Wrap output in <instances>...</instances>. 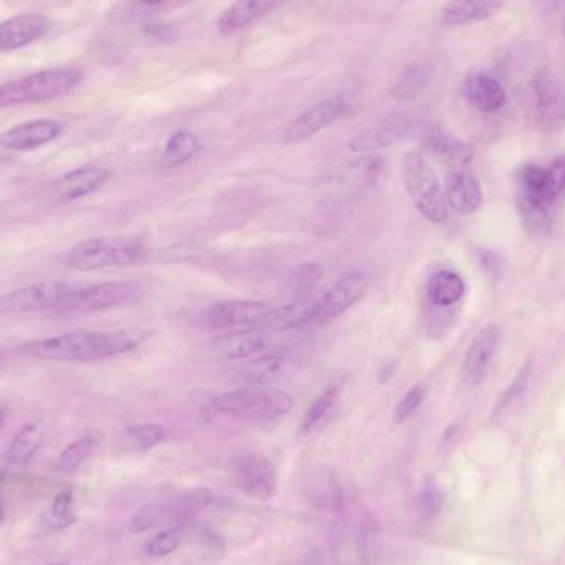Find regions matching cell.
I'll list each match as a JSON object with an SVG mask.
<instances>
[{
  "mask_svg": "<svg viewBox=\"0 0 565 565\" xmlns=\"http://www.w3.org/2000/svg\"><path fill=\"white\" fill-rule=\"evenodd\" d=\"M141 338L129 330H76L47 338L30 340L19 346V354L40 360L60 362H94L131 352Z\"/></svg>",
  "mask_w": 565,
  "mask_h": 565,
  "instance_id": "cell-1",
  "label": "cell"
},
{
  "mask_svg": "<svg viewBox=\"0 0 565 565\" xmlns=\"http://www.w3.org/2000/svg\"><path fill=\"white\" fill-rule=\"evenodd\" d=\"M148 254V244L138 236H98L73 246L66 254L65 263L78 272H96L141 263Z\"/></svg>",
  "mask_w": 565,
  "mask_h": 565,
  "instance_id": "cell-2",
  "label": "cell"
},
{
  "mask_svg": "<svg viewBox=\"0 0 565 565\" xmlns=\"http://www.w3.org/2000/svg\"><path fill=\"white\" fill-rule=\"evenodd\" d=\"M218 414L246 418L252 422H273L292 408V397L282 388L245 386L214 397Z\"/></svg>",
  "mask_w": 565,
  "mask_h": 565,
  "instance_id": "cell-3",
  "label": "cell"
},
{
  "mask_svg": "<svg viewBox=\"0 0 565 565\" xmlns=\"http://www.w3.org/2000/svg\"><path fill=\"white\" fill-rule=\"evenodd\" d=\"M81 81V72L72 66L50 68L0 85V108L45 103L72 91Z\"/></svg>",
  "mask_w": 565,
  "mask_h": 565,
  "instance_id": "cell-4",
  "label": "cell"
},
{
  "mask_svg": "<svg viewBox=\"0 0 565 565\" xmlns=\"http://www.w3.org/2000/svg\"><path fill=\"white\" fill-rule=\"evenodd\" d=\"M402 180L417 210L434 224H445L448 204L432 164L420 152H408L402 160Z\"/></svg>",
  "mask_w": 565,
  "mask_h": 565,
  "instance_id": "cell-5",
  "label": "cell"
},
{
  "mask_svg": "<svg viewBox=\"0 0 565 565\" xmlns=\"http://www.w3.org/2000/svg\"><path fill=\"white\" fill-rule=\"evenodd\" d=\"M276 308L262 302H224L210 306L204 324L215 330L273 328Z\"/></svg>",
  "mask_w": 565,
  "mask_h": 565,
  "instance_id": "cell-6",
  "label": "cell"
},
{
  "mask_svg": "<svg viewBox=\"0 0 565 565\" xmlns=\"http://www.w3.org/2000/svg\"><path fill=\"white\" fill-rule=\"evenodd\" d=\"M139 288L132 282H108L73 286L60 306V311L94 312L134 302Z\"/></svg>",
  "mask_w": 565,
  "mask_h": 565,
  "instance_id": "cell-7",
  "label": "cell"
},
{
  "mask_svg": "<svg viewBox=\"0 0 565 565\" xmlns=\"http://www.w3.org/2000/svg\"><path fill=\"white\" fill-rule=\"evenodd\" d=\"M369 282L370 278L364 270H352L344 274L321 298L310 302L311 322H326L349 311L364 298Z\"/></svg>",
  "mask_w": 565,
  "mask_h": 565,
  "instance_id": "cell-8",
  "label": "cell"
},
{
  "mask_svg": "<svg viewBox=\"0 0 565 565\" xmlns=\"http://www.w3.org/2000/svg\"><path fill=\"white\" fill-rule=\"evenodd\" d=\"M73 284L66 282H43L30 284L15 292L0 296L2 314L24 312L60 311V306L72 292Z\"/></svg>",
  "mask_w": 565,
  "mask_h": 565,
  "instance_id": "cell-9",
  "label": "cell"
},
{
  "mask_svg": "<svg viewBox=\"0 0 565 565\" xmlns=\"http://www.w3.org/2000/svg\"><path fill=\"white\" fill-rule=\"evenodd\" d=\"M230 473L236 486L256 500H270L276 491V470L262 455L248 453L236 458L230 466Z\"/></svg>",
  "mask_w": 565,
  "mask_h": 565,
  "instance_id": "cell-10",
  "label": "cell"
},
{
  "mask_svg": "<svg viewBox=\"0 0 565 565\" xmlns=\"http://www.w3.org/2000/svg\"><path fill=\"white\" fill-rule=\"evenodd\" d=\"M350 110V103L342 96H334L322 103L312 106L306 113L298 116L282 136V141L298 144L312 138L314 134L330 128V124L340 121Z\"/></svg>",
  "mask_w": 565,
  "mask_h": 565,
  "instance_id": "cell-11",
  "label": "cell"
},
{
  "mask_svg": "<svg viewBox=\"0 0 565 565\" xmlns=\"http://www.w3.org/2000/svg\"><path fill=\"white\" fill-rule=\"evenodd\" d=\"M501 330L496 324L483 326L471 340L463 360L462 378L466 387L480 386L490 372L491 364L498 352Z\"/></svg>",
  "mask_w": 565,
  "mask_h": 565,
  "instance_id": "cell-12",
  "label": "cell"
},
{
  "mask_svg": "<svg viewBox=\"0 0 565 565\" xmlns=\"http://www.w3.org/2000/svg\"><path fill=\"white\" fill-rule=\"evenodd\" d=\"M272 344V336L263 330H235L212 338L207 350L222 360H248L256 358Z\"/></svg>",
  "mask_w": 565,
  "mask_h": 565,
  "instance_id": "cell-13",
  "label": "cell"
},
{
  "mask_svg": "<svg viewBox=\"0 0 565 565\" xmlns=\"http://www.w3.org/2000/svg\"><path fill=\"white\" fill-rule=\"evenodd\" d=\"M63 132V126L53 120H32L17 124L0 134V148L9 151H34L55 141Z\"/></svg>",
  "mask_w": 565,
  "mask_h": 565,
  "instance_id": "cell-14",
  "label": "cell"
},
{
  "mask_svg": "<svg viewBox=\"0 0 565 565\" xmlns=\"http://www.w3.org/2000/svg\"><path fill=\"white\" fill-rule=\"evenodd\" d=\"M110 177V172L103 168L85 166L80 169L70 170L58 179L52 182L48 194L55 202H72L78 198L86 197L96 192Z\"/></svg>",
  "mask_w": 565,
  "mask_h": 565,
  "instance_id": "cell-15",
  "label": "cell"
},
{
  "mask_svg": "<svg viewBox=\"0 0 565 565\" xmlns=\"http://www.w3.org/2000/svg\"><path fill=\"white\" fill-rule=\"evenodd\" d=\"M531 93L536 113L544 121L565 118V91L549 68H537L531 76Z\"/></svg>",
  "mask_w": 565,
  "mask_h": 565,
  "instance_id": "cell-16",
  "label": "cell"
},
{
  "mask_svg": "<svg viewBox=\"0 0 565 565\" xmlns=\"http://www.w3.org/2000/svg\"><path fill=\"white\" fill-rule=\"evenodd\" d=\"M292 370V364L290 359L276 354H266L244 360L234 370V380L244 386L270 387L274 382H280L284 377L290 376Z\"/></svg>",
  "mask_w": 565,
  "mask_h": 565,
  "instance_id": "cell-17",
  "label": "cell"
},
{
  "mask_svg": "<svg viewBox=\"0 0 565 565\" xmlns=\"http://www.w3.org/2000/svg\"><path fill=\"white\" fill-rule=\"evenodd\" d=\"M412 123L406 116H388L382 120L380 123L374 124L366 131L358 134L350 144V151L370 152L384 149L388 146H394L396 142L402 141L407 134L410 132Z\"/></svg>",
  "mask_w": 565,
  "mask_h": 565,
  "instance_id": "cell-18",
  "label": "cell"
},
{
  "mask_svg": "<svg viewBox=\"0 0 565 565\" xmlns=\"http://www.w3.org/2000/svg\"><path fill=\"white\" fill-rule=\"evenodd\" d=\"M48 22L40 14H20L0 24V52H14L47 34Z\"/></svg>",
  "mask_w": 565,
  "mask_h": 565,
  "instance_id": "cell-19",
  "label": "cell"
},
{
  "mask_svg": "<svg viewBox=\"0 0 565 565\" xmlns=\"http://www.w3.org/2000/svg\"><path fill=\"white\" fill-rule=\"evenodd\" d=\"M446 204L462 215L474 214L483 202L478 179L468 169H455L446 177Z\"/></svg>",
  "mask_w": 565,
  "mask_h": 565,
  "instance_id": "cell-20",
  "label": "cell"
},
{
  "mask_svg": "<svg viewBox=\"0 0 565 565\" xmlns=\"http://www.w3.org/2000/svg\"><path fill=\"white\" fill-rule=\"evenodd\" d=\"M466 101L483 113H494L506 103V91L500 81L486 73H473L463 83Z\"/></svg>",
  "mask_w": 565,
  "mask_h": 565,
  "instance_id": "cell-21",
  "label": "cell"
},
{
  "mask_svg": "<svg viewBox=\"0 0 565 565\" xmlns=\"http://www.w3.org/2000/svg\"><path fill=\"white\" fill-rule=\"evenodd\" d=\"M516 206H518L521 222L529 235L537 236V238L549 235L552 228V218H551L552 204H549L542 196L519 190Z\"/></svg>",
  "mask_w": 565,
  "mask_h": 565,
  "instance_id": "cell-22",
  "label": "cell"
},
{
  "mask_svg": "<svg viewBox=\"0 0 565 565\" xmlns=\"http://www.w3.org/2000/svg\"><path fill=\"white\" fill-rule=\"evenodd\" d=\"M282 0H235L218 19V30L230 35L236 30L250 25L254 20L273 10Z\"/></svg>",
  "mask_w": 565,
  "mask_h": 565,
  "instance_id": "cell-23",
  "label": "cell"
},
{
  "mask_svg": "<svg viewBox=\"0 0 565 565\" xmlns=\"http://www.w3.org/2000/svg\"><path fill=\"white\" fill-rule=\"evenodd\" d=\"M503 4L504 0H450L443 9V22L448 25H468L490 19Z\"/></svg>",
  "mask_w": 565,
  "mask_h": 565,
  "instance_id": "cell-24",
  "label": "cell"
},
{
  "mask_svg": "<svg viewBox=\"0 0 565 565\" xmlns=\"http://www.w3.org/2000/svg\"><path fill=\"white\" fill-rule=\"evenodd\" d=\"M462 276L452 270H440L426 282V296L434 306L450 308L460 302L464 294Z\"/></svg>",
  "mask_w": 565,
  "mask_h": 565,
  "instance_id": "cell-25",
  "label": "cell"
},
{
  "mask_svg": "<svg viewBox=\"0 0 565 565\" xmlns=\"http://www.w3.org/2000/svg\"><path fill=\"white\" fill-rule=\"evenodd\" d=\"M426 149L436 158L445 160L452 170L466 169V166L474 159V148L466 142L456 141L446 136H434L426 142Z\"/></svg>",
  "mask_w": 565,
  "mask_h": 565,
  "instance_id": "cell-26",
  "label": "cell"
},
{
  "mask_svg": "<svg viewBox=\"0 0 565 565\" xmlns=\"http://www.w3.org/2000/svg\"><path fill=\"white\" fill-rule=\"evenodd\" d=\"M166 438H168V430L160 425H134L124 430L120 443L124 452L142 453L158 446Z\"/></svg>",
  "mask_w": 565,
  "mask_h": 565,
  "instance_id": "cell-27",
  "label": "cell"
},
{
  "mask_svg": "<svg viewBox=\"0 0 565 565\" xmlns=\"http://www.w3.org/2000/svg\"><path fill=\"white\" fill-rule=\"evenodd\" d=\"M200 142L194 132L182 131L174 132L169 138V141L164 148L162 154V164L168 168H177L186 164L197 154Z\"/></svg>",
  "mask_w": 565,
  "mask_h": 565,
  "instance_id": "cell-28",
  "label": "cell"
},
{
  "mask_svg": "<svg viewBox=\"0 0 565 565\" xmlns=\"http://www.w3.org/2000/svg\"><path fill=\"white\" fill-rule=\"evenodd\" d=\"M43 425L29 424L25 425L15 438L10 443L9 458L10 462L17 464H25L32 460V456L37 453L42 440H43Z\"/></svg>",
  "mask_w": 565,
  "mask_h": 565,
  "instance_id": "cell-29",
  "label": "cell"
},
{
  "mask_svg": "<svg viewBox=\"0 0 565 565\" xmlns=\"http://www.w3.org/2000/svg\"><path fill=\"white\" fill-rule=\"evenodd\" d=\"M434 76L432 66L412 65L407 68L402 76L398 78L397 85L394 86L392 94L398 100H414L415 96L422 93L425 86L430 83Z\"/></svg>",
  "mask_w": 565,
  "mask_h": 565,
  "instance_id": "cell-30",
  "label": "cell"
},
{
  "mask_svg": "<svg viewBox=\"0 0 565 565\" xmlns=\"http://www.w3.org/2000/svg\"><path fill=\"white\" fill-rule=\"evenodd\" d=\"M338 397H340V388L330 386L324 388L320 396L312 400L311 406L308 407L302 415V428L304 434H310L326 418V415L330 414L332 407L336 406Z\"/></svg>",
  "mask_w": 565,
  "mask_h": 565,
  "instance_id": "cell-31",
  "label": "cell"
},
{
  "mask_svg": "<svg viewBox=\"0 0 565 565\" xmlns=\"http://www.w3.org/2000/svg\"><path fill=\"white\" fill-rule=\"evenodd\" d=\"M321 278H322V270L318 264L308 263L300 266L290 282L292 302H308L306 298L311 296L312 292L318 288Z\"/></svg>",
  "mask_w": 565,
  "mask_h": 565,
  "instance_id": "cell-32",
  "label": "cell"
},
{
  "mask_svg": "<svg viewBox=\"0 0 565 565\" xmlns=\"http://www.w3.org/2000/svg\"><path fill=\"white\" fill-rule=\"evenodd\" d=\"M93 448L94 440L91 436H83L72 445H68L62 455L58 456L57 470L65 471V473L75 471L91 455Z\"/></svg>",
  "mask_w": 565,
  "mask_h": 565,
  "instance_id": "cell-33",
  "label": "cell"
},
{
  "mask_svg": "<svg viewBox=\"0 0 565 565\" xmlns=\"http://www.w3.org/2000/svg\"><path fill=\"white\" fill-rule=\"evenodd\" d=\"M172 519V509L170 504H149L146 508L141 509L136 518L132 519L131 531L132 532H144V531H149V529L159 526L162 522Z\"/></svg>",
  "mask_w": 565,
  "mask_h": 565,
  "instance_id": "cell-34",
  "label": "cell"
},
{
  "mask_svg": "<svg viewBox=\"0 0 565 565\" xmlns=\"http://www.w3.org/2000/svg\"><path fill=\"white\" fill-rule=\"evenodd\" d=\"M519 190H526L531 194H537L546 198L547 192V172L546 169L534 166V164H526L518 170ZM549 202V200H547ZM551 204V202H549Z\"/></svg>",
  "mask_w": 565,
  "mask_h": 565,
  "instance_id": "cell-35",
  "label": "cell"
},
{
  "mask_svg": "<svg viewBox=\"0 0 565 565\" xmlns=\"http://www.w3.org/2000/svg\"><path fill=\"white\" fill-rule=\"evenodd\" d=\"M426 394H428V387L424 384L412 387L397 404L396 412H394L397 424H404L410 417H414L415 412L424 404Z\"/></svg>",
  "mask_w": 565,
  "mask_h": 565,
  "instance_id": "cell-36",
  "label": "cell"
},
{
  "mask_svg": "<svg viewBox=\"0 0 565 565\" xmlns=\"http://www.w3.org/2000/svg\"><path fill=\"white\" fill-rule=\"evenodd\" d=\"M180 541H182V529L172 528L162 531L148 542L146 552L151 557L168 556L180 546Z\"/></svg>",
  "mask_w": 565,
  "mask_h": 565,
  "instance_id": "cell-37",
  "label": "cell"
},
{
  "mask_svg": "<svg viewBox=\"0 0 565 565\" xmlns=\"http://www.w3.org/2000/svg\"><path fill=\"white\" fill-rule=\"evenodd\" d=\"M546 172V197L551 204H554L565 194V154L552 160Z\"/></svg>",
  "mask_w": 565,
  "mask_h": 565,
  "instance_id": "cell-38",
  "label": "cell"
},
{
  "mask_svg": "<svg viewBox=\"0 0 565 565\" xmlns=\"http://www.w3.org/2000/svg\"><path fill=\"white\" fill-rule=\"evenodd\" d=\"M73 498L70 493H60L53 506H52V518H50V526L53 529H65L72 524H75L76 516L73 514Z\"/></svg>",
  "mask_w": 565,
  "mask_h": 565,
  "instance_id": "cell-39",
  "label": "cell"
},
{
  "mask_svg": "<svg viewBox=\"0 0 565 565\" xmlns=\"http://www.w3.org/2000/svg\"><path fill=\"white\" fill-rule=\"evenodd\" d=\"M442 493L436 486H426L424 493H422L420 504H422V508H424L426 514H435L442 506Z\"/></svg>",
  "mask_w": 565,
  "mask_h": 565,
  "instance_id": "cell-40",
  "label": "cell"
},
{
  "mask_svg": "<svg viewBox=\"0 0 565 565\" xmlns=\"http://www.w3.org/2000/svg\"><path fill=\"white\" fill-rule=\"evenodd\" d=\"M9 455H7V456H2V455H0V483L4 481V478H5V474H7V470H9Z\"/></svg>",
  "mask_w": 565,
  "mask_h": 565,
  "instance_id": "cell-41",
  "label": "cell"
},
{
  "mask_svg": "<svg viewBox=\"0 0 565 565\" xmlns=\"http://www.w3.org/2000/svg\"><path fill=\"white\" fill-rule=\"evenodd\" d=\"M4 425H5V410L0 407V432H2Z\"/></svg>",
  "mask_w": 565,
  "mask_h": 565,
  "instance_id": "cell-42",
  "label": "cell"
},
{
  "mask_svg": "<svg viewBox=\"0 0 565 565\" xmlns=\"http://www.w3.org/2000/svg\"><path fill=\"white\" fill-rule=\"evenodd\" d=\"M142 4H148V5H156V4H160V2H164V0H141Z\"/></svg>",
  "mask_w": 565,
  "mask_h": 565,
  "instance_id": "cell-43",
  "label": "cell"
},
{
  "mask_svg": "<svg viewBox=\"0 0 565 565\" xmlns=\"http://www.w3.org/2000/svg\"><path fill=\"white\" fill-rule=\"evenodd\" d=\"M4 522V508H2V503H0V524Z\"/></svg>",
  "mask_w": 565,
  "mask_h": 565,
  "instance_id": "cell-44",
  "label": "cell"
},
{
  "mask_svg": "<svg viewBox=\"0 0 565 565\" xmlns=\"http://www.w3.org/2000/svg\"><path fill=\"white\" fill-rule=\"evenodd\" d=\"M50 565H66V564H63V562H55V564H50Z\"/></svg>",
  "mask_w": 565,
  "mask_h": 565,
  "instance_id": "cell-45",
  "label": "cell"
},
{
  "mask_svg": "<svg viewBox=\"0 0 565 565\" xmlns=\"http://www.w3.org/2000/svg\"><path fill=\"white\" fill-rule=\"evenodd\" d=\"M2 359H4V354H2V352H0V362H2Z\"/></svg>",
  "mask_w": 565,
  "mask_h": 565,
  "instance_id": "cell-46",
  "label": "cell"
}]
</instances>
